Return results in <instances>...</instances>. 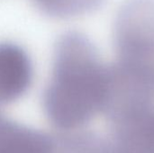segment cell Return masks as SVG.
I'll return each instance as SVG.
<instances>
[{"instance_id": "cell-1", "label": "cell", "mask_w": 154, "mask_h": 153, "mask_svg": "<svg viewBox=\"0 0 154 153\" xmlns=\"http://www.w3.org/2000/svg\"><path fill=\"white\" fill-rule=\"evenodd\" d=\"M109 86V65L85 34L70 31L57 41L51 78L42 94L50 123L61 133L82 131L104 115Z\"/></svg>"}, {"instance_id": "cell-2", "label": "cell", "mask_w": 154, "mask_h": 153, "mask_svg": "<svg viewBox=\"0 0 154 153\" xmlns=\"http://www.w3.org/2000/svg\"><path fill=\"white\" fill-rule=\"evenodd\" d=\"M116 79L154 91V0H126L118 10L113 32Z\"/></svg>"}, {"instance_id": "cell-3", "label": "cell", "mask_w": 154, "mask_h": 153, "mask_svg": "<svg viewBox=\"0 0 154 153\" xmlns=\"http://www.w3.org/2000/svg\"><path fill=\"white\" fill-rule=\"evenodd\" d=\"M107 124L106 139L115 153H154V106L125 113Z\"/></svg>"}, {"instance_id": "cell-4", "label": "cell", "mask_w": 154, "mask_h": 153, "mask_svg": "<svg viewBox=\"0 0 154 153\" xmlns=\"http://www.w3.org/2000/svg\"><path fill=\"white\" fill-rule=\"evenodd\" d=\"M33 68L27 51L12 41H0V105L14 103L29 90Z\"/></svg>"}, {"instance_id": "cell-5", "label": "cell", "mask_w": 154, "mask_h": 153, "mask_svg": "<svg viewBox=\"0 0 154 153\" xmlns=\"http://www.w3.org/2000/svg\"><path fill=\"white\" fill-rule=\"evenodd\" d=\"M0 153H59V137L0 117Z\"/></svg>"}, {"instance_id": "cell-6", "label": "cell", "mask_w": 154, "mask_h": 153, "mask_svg": "<svg viewBox=\"0 0 154 153\" xmlns=\"http://www.w3.org/2000/svg\"><path fill=\"white\" fill-rule=\"evenodd\" d=\"M44 14L67 19L89 14L99 8L105 0H32Z\"/></svg>"}, {"instance_id": "cell-7", "label": "cell", "mask_w": 154, "mask_h": 153, "mask_svg": "<svg viewBox=\"0 0 154 153\" xmlns=\"http://www.w3.org/2000/svg\"><path fill=\"white\" fill-rule=\"evenodd\" d=\"M1 115H1V114H0V117H1Z\"/></svg>"}]
</instances>
